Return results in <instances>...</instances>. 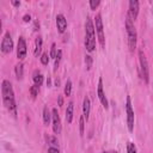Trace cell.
<instances>
[{
    "mask_svg": "<svg viewBox=\"0 0 153 153\" xmlns=\"http://www.w3.org/2000/svg\"><path fill=\"white\" fill-rule=\"evenodd\" d=\"M62 104H63V98H62V96H59L57 97V105L61 106Z\"/></svg>",
    "mask_w": 153,
    "mask_h": 153,
    "instance_id": "30",
    "label": "cell"
},
{
    "mask_svg": "<svg viewBox=\"0 0 153 153\" xmlns=\"http://www.w3.org/2000/svg\"><path fill=\"white\" fill-rule=\"evenodd\" d=\"M126 112H127V126H128V130L133 131L134 129V110L131 108V100L130 97H127L126 100Z\"/></svg>",
    "mask_w": 153,
    "mask_h": 153,
    "instance_id": "6",
    "label": "cell"
},
{
    "mask_svg": "<svg viewBox=\"0 0 153 153\" xmlns=\"http://www.w3.org/2000/svg\"><path fill=\"white\" fill-rule=\"evenodd\" d=\"M1 96H2V102L6 109L13 114V116L17 115V105H16V99H14V92L12 88V84L10 80L5 79L1 82Z\"/></svg>",
    "mask_w": 153,
    "mask_h": 153,
    "instance_id": "1",
    "label": "cell"
},
{
    "mask_svg": "<svg viewBox=\"0 0 153 153\" xmlns=\"http://www.w3.org/2000/svg\"><path fill=\"white\" fill-rule=\"evenodd\" d=\"M48 153H60L57 147H49L48 148Z\"/></svg>",
    "mask_w": 153,
    "mask_h": 153,
    "instance_id": "29",
    "label": "cell"
},
{
    "mask_svg": "<svg viewBox=\"0 0 153 153\" xmlns=\"http://www.w3.org/2000/svg\"><path fill=\"white\" fill-rule=\"evenodd\" d=\"M103 153H118L117 151H104Z\"/></svg>",
    "mask_w": 153,
    "mask_h": 153,
    "instance_id": "33",
    "label": "cell"
},
{
    "mask_svg": "<svg viewBox=\"0 0 153 153\" xmlns=\"http://www.w3.org/2000/svg\"><path fill=\"white\" fill-rule=\"evenodd\" d=\"M99 4H100L99 0H90V1H88V5H90V8H91V10H96V8L99 6Z\"/></svg>",
    "mask_w": 153,
    "mask_h": 153,
    "instance_id": "23",
    "label": "cell"
},
{
    "mask_svg": "<svg viewBox=\"0 0 153 153\" xmlns=\"http://www.w3.org/2000/svg\"><path fill=\"white\" fill-rule=\"evenodd\" d=\"M79 127H80V135H82V134H84V127H85V117H84V116L80 117Z\"/></svg>",
    "mask_w": 153,
    "mask_h": 153,
    "instance_id": "27",
    "label": "cell"
},
{
    "mask_svg": "<svg viewBox=\"0 0 153 153\" xmlns=\"http://www.w3.org/2000/svg\"><path fill=\"white\" fill-rule=\"evenodd\" d=\"M51 115H53V130L55 134H60L61 131V120H60V116H59V112H57V109L54 108L51 110Z\"/></svg>",
    "mask_w": 153,
    "mask_h": 153,
    "instance_id": "10",
    "label": "cell"
},
{
    "mask_svg": "<svg viewBox=\"0 0 153 153\" xmlns=\"http://www.w3.org/2000/svg\"><path fill=\"white\" fill-rule=\"evenodd\" d=\"M30 93H31V96L35 98V97L37 96V93H38V86H37V85L31 86V87H30Z\"/></svg>",
    "mask_w": 153,
    "mask_h": 153,
    "instance_id": "28",
    "label": "cell"
},
{
    "mask_svg": "<svg viewBox=\"0 0 153 153\" xmlns=\"http://www.w3.org/2000/svg\"><path fill=\"white\" fill-rule=\"evenodd\" d=\"M12 5H14V6H19V5H20V1H12Z\"/></svg>",
    "mask_w": 153,
    "mask_h": 153,
    "instance_id": "32",
    "label": "cell"
},
{
    "mask_svg": "<svg viewBox=\"0 0 153 153\" xmlns=\"http://www.w3.org/2000/svg\"><path fill=\"white\" fill-rule=\"evenodd\" d=\"M56 44L55 43H53L51 44V47H50V54H49V56L51 57V59H54L55 60V57H56Z\"/></svg>",
    "mask_w": 153,
    "mask_h": 153,
    "instance_id": "24",
    "label": "cell"
},
{
    "mask_svg": "<svg viewBox=\"0 0 153 153\" xmlns=\"http://www.w3.org/2000/svg\"><path fill=\"white\" fill-rule=\"evenodd\" d=\"M47 85H48V86L50 85V79H49V78H48V80H47Z\"/></svg>",
    "mask_w": 153,
    "mask_h": 153,
    "instance_id": "34",
    "label": "cell"
},
{
    "mask_svg": "<svg viewBox=\"0 0 153 153\" xmlns=\"http://www.w3.org/2000/svg\"><path fill=\"white\" fill-rule=\"evenodd\" d=\"M23 20H24L25 23H27V22H30V20H31V17H30V14H25V16L23 17Z\"/></svg>",
    "mask_w": 153,
    "mask_h": 153,
    "instance_id": "31",
    "label": "cell"
},
{
    "mask_svg": "<svg viewBox=\"0 0 153 153\" xmlns=\"http://www.w3.org/2000/svg\"><path fill=\"white\" fill-rule=\"evenodd\" d=\"M26 56V42L23 36L18 38V44H17V57L18 60H24Z\"/></svg>",
    "mask_w": 153,
    "mask_h": 153,
    "instance_id": "8",
    "label": "cell"
},
{
    "mask_svg": "<svg viewBox=\"0 0 153 153\" xmlns=\"http://www.w3.org/2000/svg\"><path fill=\"white\" fill-rule=\"evenodd\" d=\"M41 62H42V65H48V62H49V54L48 53H43L42 54V56H41Z\"/></svg>",
    "mask_w": 153,
    "mask_h": 153,
    "instance_id": "25",
    "label": "cell"
},
{
    "mask_svg": "<svg viewBox=\"0 0 153 153\" xmlns=\"http://www.w3.org/2000/svg\"><path fill=\"white\" fill-rule=\"evenodd\" d=\"M97 94H98V98H99L102 105H103L105 109H108L109 105H108V99H106L105 93H104V90H103V80H102V78H99V80H98V90H97Z\"/></svg>",
    "mask_w": 153,
    "mask_h": 153,
    "instance_id": "11",
    "label": "cell"
},
{
    "mask_svg": "<svg viewBox=\"0 0 153 153\" xmlns=\"http://www.w3.org/2000/svg\"><path fill=\"white\" fill-rule=\"evenodd\" d=\"M13 50V41H12V36L11 33L7 31L4 37H2V42H1V51L4 54H10Z\"/></svg>",
    "mask_w": 153,
    "mask_h": 153,
    "instance_id": "7",
    "label": "cell"
},
{
    "mask_svg": "<svg viewBox=\"0 0 153 153\" xmlns=\"http://www.w3.org/2000/svg\"><path fill=\"white\" fill-rule=\"evenodd\" d=\"M33 82L37 86H41L42 85V82H43V75H42L41 72L35 71V73H33Z\"/></svg>",
    "mask_w": 153,
    "mask_h": 153,
    "instance_id": "18",
    "label": "cell"
},
{
    "mask_svg": "<svg viewBox=\"0 0 153 153\" xmlns=\"http://www.w3.org/2000/svg\"><path fill=\"white\" fill-rule=\"evenodd\" d=\"M56 27H57V31L60 33H63L67 29V20L65 18V16L61 13L56 16Z\"/></svg>",
    "mask_w": 153,
    "mask_h": 153,
    "instance_id": "12",
    "label": "cell"
},
{
    "mask_svg": "<svg viewBox=\"0 0 153 153\" xmlns=\"http://www.w3.org/2000/svg\"><path fill=\"white\" fill-rule=\"evenodd\" d=\"M61 57H62V50H61V49H59V50H57V54H56V57H55V62H54V69H55V71L59 68V65H60Z\"/></svg>",
    "mask_w": 153,
    "mask_h": 153,
    "instance_id": "20",
    "label": "cell"
},
{
    "mask_svg": "<svg viewBox=\"0 0 153 153\" xmlns=\"http://www.w3.org/2000/svg\"><path fill=\"white\" fill-rule=\"evenodd\" d=\"M126 30H127V36H128V45H129V50L134 51V49L136 48V41H137V33H136V29L134 26V22L127 16L126 18Z\"/></svg>",
    "mask_w": 153,
    "mask_h": 153,
    "instance_id": "3",
    "label": "cell"
},
{
    "mask_svg": "<svg viewBox=\"0 0 153 153\" xmlns=\"http://www.w3.org/2000/svg\"><path fill=\"white\" fill-rule=\"evenodd\" d=\"M139 62H140V74L141 78L143 79V81L146 84L149 82V68H148V62L146 59V55L143 54V51L140 49L139 50Z\"/></svg>",
    "mask_w": 153,
    "mask_h": 153,
    "instance_id": "4",
    "label": "cell"
},
{
    "mask_svg": "<svg viewBox=\"0 0 153 153\" xmlns=\"http://www.w3.org/2000/svg\"><path fill=\"white\" fill-rule=\"evenodd\" d=\"M85 47L87 51L92 53L96 48V32H94V24L90 17H87L85 23Z\"/></svg>",
    "mask_w": 153,
    "mask_h": 153,
    "instance_id": "2",
    "label": "cell"
},
{
    "mask_svg": "<svg viewBox=\"0 0 153 153\" xmlns=\"http://www.w3.org/2000/svg\"><path fill=\"white\" fill-rule=\"evenodd\" d=\"M139 14V1L136 0H130L129 1V7H128V17L134 22L137 18Z\"/></svg>",
    "mask_w": 153,
    "mask_h": 153,
    "instance_id": "9",
    "label": "cell"
},
{
    "mask_svg": "<svg viewBox=\"0 0 153 153\" xmlns=\"http://www.w3.org/2000/svg\"><path fill=\"white\" fill-rule=\"evenodd\" d=\"M51 118H53V115H51V112L49 111L48 106L45 105V106L43 108V122H44V124H45V126H48Z\"/></svg>",
    "mask_w": 153,
    "mask_h": 153,
    "instance_id": "15",
    "label": "cell"
},
{
    "mask_svg": "<svg viewBox=\"0 0 153 153\" xmlns=\"http://www.w3.org/2000/svg\"><path fill=\"white\" fill-rule=\"evenodd\" d=\"M47 142L50 145V147H57L59 146L57 137L56 136H53V135H48L47 136Z\"/></svg>",
    "mask_w": 153,
    "mask_h": 153,
    "instance_id": "19",
    "label": "cell"
},
{
    "mask_svg": "<svg viewBox=\"0 0 153 153\" xmlns=\"http://www.w3.org/2000/svg\"><path fill=\"white\" fill-rule=\"evenodd\" d=\"M94 27L97 31V36H98V41L102 48L105 47V37H104V30H103V22H102V16L100 13L96 14L94 17Z\"/></svg>",
    "mask_w": 153,
    "mask_h": 153,
    "instance_id": "5",
    "label": "cell"
},
{
    "mask_svg": "<svg viewBox=\"0 0 153 153\" xmlns=\"http://www.w3.org/2000/svg\"><path fill=\"white\" fill-rule=\"evenodd\" d=\"M42 43H43L42 37L38 36V37L36 38V42H35V51H33V55H35V56H38V55H39V53H41V50H42Z\"/></svg>",
    "mask_w": 153,
    "mask_h": 153,
    "instance_id": "16",
    "label": "cell"
},
{
    "mask_svg": "<svg viewBox=\"0 0 153 153\" xmlns=\"http://www.w3.org/2000/svg\"><path fill=\"white\" fill-rule=\"evenodd\" d=\"M85 63H86V68L87 69H91V67H92V57L90 55H86L85 56Z\"/></svg>",
    "mask_w": 153,
    "mask_h": 153,
    "instance_id": "26",
    "label": "cell"
},
{
    "mask_svg": "<svg viewBox=\"0 0 153 153\" xmlns=\"http://www.w3.org/2000/svg\"><path fill=\"white\" fill-rule=\"evenodd\" d=\"M73 110H74L73 102H69L67 104V109H66V121H67V123H71L72 120H73Z\"/></svg>",
    "mask_w": 153,
    "mask_h": 153,
    "instance_id": "14",
    "label": "cell"
},
{
    "mask_svg": "<svg viewBox=\"0 0 153 153\" xmlns=\"http://www.w3.org/2000/svg\"><path fill=\"white\" fill-rule=\"evenodd\" d=\"M71 93H72V81L67 80V82L65 85V94L66 96H71Z\"/></svg>",
    "mask_w": 153,
    "mask_h": 153,
    "instance_id": "21",
    "label": "cell"
},
{
    "mask_svg": "<svg viewBox=\"0 0 153 153\" xmlns=\"http://www.w3.org/2000/svg\"><path fill=\"white\" fill-rule=\"evenodd\" d=\"M14 72H16V76H17L18 79H22V78H23V75H24V66H23L22 62H19V63L16 65Z\"/></svg>",
    "mask_w": 153,
    "mask_h": 153,
    "instance_id": "17",
    "label": "cell"
},
{
    "mask_svg": "<svg viewBox=\"0 0 153 153\" xmlns=\"http://www.w3.org/2000/svg\"><path fill=\"white\" fill-rule=\"evenodd\" d=\"M90 110H91V103H90V98L86 96L82 100V116L85 117V120H88V115H90Z\"/></svg>",
    "mask_w": 153,
    "mask_h": 153,
    "instance_id": "13",
    "label": "cell"
},
{
    "mask_svg": "<svg viewBox=\"0 0 153 153\" xmlns=\"http://www.w3.org/2000/svg\"><path fill=\"white\" fill-rule=\"evenodd\" d=\"M127 153H137L136 152V147L133 142H128L127 143Z\"/></svg>",
    "mask_w": 153,
    "mask_h": 153,
    "instance_id": "22",
    "label": "cell"
},
{
    "mask_svg": "<svg viewBox=\"0 0 153 153\" xmlns=\"http://www.w3.org/2000/svg\"><path fill=\"white\" fill-rule=\"evenodd\" d=\"M55 84H56V86H57V85L60 84V80H57V79H56V80H55Z\"/></svg>",
    "mask_w": 153,
    "mask_h": 153,
    "instance_id": "35",
    "label": "cell"
}]
</instances>
